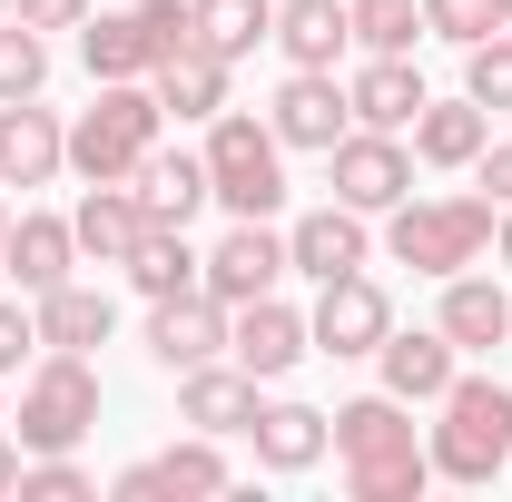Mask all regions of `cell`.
Segmentation results:
<instances>
[{
    "label": "cell",
    "instance_id": "603a6c76",
    "mask_svg": "<svg viewBox=\"0 0 512 502\" xmlns=\"http://www.w3.org/2000/svg\"><path fill=\"white\" fill-rule=\"evenodd\" d=\"M276 50H286V69H335L355 50L345 0H276Z\"/></svg>",
    "mask_w": 512,
    "mask_h": 502
},
{
    "label": "cell",
    "instance_id": "f1b7e54d",
    "mask_svg": "<svg viewBox=\"0 0 512 502\" xmlns=\"http://www.w3.org/2000/svg\"><path fill=\"white\" fill-rule=\"evenodd\" d=\"M188 10H197V50H217L227 69L256 60V40H276V0H188Z\"/></svg>",
    "mask_w": 512,
    "mask_h": 502
},
{
    "label": "cell",
    "instance_id": "7c38bea8",
    "mask_svg": "<svg viewBox=\"0 0 512 502\" xmlns=\"http://www.w3.org/2000/svg\"><path fill=\"white\" fill-rule=\"evenodd\" d=\"M237 483V463L217 453V434H188V443H168V453H148V463H128L109 493L119 502H158V493H227Z\"/></svg>",
    "mask_w": 512,
    "mask_h": 502
},
{
    "label": "cell",
    "instance_id": "277c9868",
    "mask_svg": "<svg viewBox=\"0 0 512 502\" xmlns=\"http://www.w3.org/2000/svg\"><path fill=\"white\" fill-rule=\"evenodd\" d=\"M158 128H168V109H158L148 79H99V99L69 128V168H79L89 188H109V178H128V168L158 148Z\"/></svg>",
    "mask_w": 512,
    "mask_h": 502
},
{
    "label": "cell",
    "instance_id": "f35d334b",
    "mask_svg": "<svg viewBox=\"0 0 512 502\" xmlns=\"http://www.w3.org/2000/svg\"><path fill=\"white\" fill-rule=\"evenodd\" d=\"M473 188L493 197V207H512V138H483V158H473Z\"/></svg>",
    "mask_w": 512,
    "mask_h": 502
},
{
    "label": "cell",
    "instance_id": "83f0119b",
    "mask_svg": "<svg viewBox=\"0 0 512 502\" xmlns=\"http://www.w3.org/2000/svg\"><path fill=\"white\" fill-rule=\"evenodd\" d=\"M79 60H89V79H148V30H138V10H89L79 20Z\"/></svg>",
    "mask_w": 512,
    "mask_h": 502
},
{
    "label": "cell",
    "instance_id": "7402d4cb",
    "mask_svg": "<svg viewBox=\"0 0 512 502\" xmlns=\"http://www.w3.org/2000/svg\"><path fill=\"white\" fill-rule=\"evenodd\" d=\"M247 443H256L266 473H316L325 443H335V414H316V404H256Z\"/></svg>",
    "mask_w": 512,
    "mask_h": 502
},
{
    "label": "cell",
    "instance_id": "e0dca14e",
    "mask_svg": "<svg viewBox=\"0 0 512 502\" xmlns=\"http://www.w3.org/2000/svg\"><path fill=\"white\" fill-rule=\"evenodd\" d=\"M69 237H79V256H89V266H128V256H138V237H148V207H138V188H128V178L89 188L79 207H69Z\"/></svg>",
    "mask_w": 512,
    "mask_h": 502
},
{
    "label": "cell",
    "instance_id": "30bf717a",
    "mask_svg": "<svg viewBox=\"0 0 512 502\" xmlns=\"http://www.w3.org/2000/svg\"><path fill=\"white\" fill-rule=\"evenodd\" d=\"M217 355H227V306H217L207 286L148 306V365H158V375H188V365H217Z\"/></svg>",
    "mask_w": 512,
    "mask_h": 502
},
{
    "label": "cell",
    "instance_id": "f6af8a7d",
    "mask_svg": "<svg viewBox=\"0 0 512 502\" xmlns=\"http://www.w3.org/2000/svg\"><path fill=\"white\" fill-rule=\"evenodd\" d=\"M0 20H10V0H0Z\"/></svg>",
    "mask_w": 512,
    "mask_h": 502
},
{
    "label": "cell",
    "instance_id": "d590c367",
    "mask_svg": "<svg viewBox=\"0 0 512 502\" xmlns=\"http://www.w3.org/2000/svg\"><path fill=\"white\" fill-rule=\"evenodd\" d=\"M89 493H99V483H89L69 453H30V463H20V502H89Z\"/></svg>",
    "mask_w": 512,
    "mask_h": 502
},
{
    "label": "cell",
    "instance_id": "d4e9b609",
    "mask_svg": "<svg viewBox=\"0 0 512 502\" xmlns=\"http://www.w3.org/2000/svg\"><path fill=\"white\" fill-rule=\"evenodd\" d=\"M434 325H444L463 355H483V345H512V296L493 286V276H473V266H463V276H444V315H434Z\"/></svg>",
    "mask_w": 512,
    "mask_h": 502
},
{
    "label": "cell",
    "instance_id": "60d3db41",
    "mask_svg": "<svg viewBox=\"0 0 512 502\" xmlns=\"http://www.w3.org/2000/svg\"><path fill=\"white\" fill-rule=\"evenodd\" d=\"M20 463H30V453H20V434H0V493H20Z\"/></svg>",
    "mask_w": 512,
    "mask_h": 502
},
{
    "label": "cell",
    "instance_id": "4dcf8cb0",
    "mask_svg": "<svg viewBox=\"0 0 512 502\" xmlns=\"http://www.w3.org/2000/svg\"><path fill=\"white\" fill-rule=\"evenodd\" d=\"M434 483V453H394V463H345V493L355 502H424Z\"/></svg>",
    "mask_w": 512,
    "mask_h": 502
},
{
    "label": "cell",
    "instance_id": "ffe728a7",
    "mask_svg": "<svg viewBox=\"0 0 512 502\" xmlns=\"http://www.w3.org/2000/svg\"><path fill=\"white\" fill-rule=\"evenodd\" d=\"M128 188L148 207V227H188L197 207H207V158H197V148H148V158L128 168Z\"/></svg>",
    "mask_w": 512,
    "mask_h": 502
},
{
    "label": "cell",
    "instance_id": "ba28073f",
    "mask_svg": "<svg viewBox=\"0 0 512 502\" xmlns=\"http://www.w3.org/2000/svg\"><path fill=\"white\" fill-rule=\"evenodd\" d=\"M276 276H296L286 266V237L266 227V217H237L217 247H207V266H197V286L217 296V306H247V296H276Z\"/></svg>",
    "mask_w": 512,
    "mask_h": 502
},
{
    "label": "cell",
    "instance_id": "d6a6232c",
    "mask_svg": "<svg viewBox=\"0 0 512 502\" xmlns=\"http://www.w3.org/2000/svg\"><path fill=\"white\" fill-rule=\"evenodd\" d=\"M40 79H50V40L30 20H0V109L10 99H40Z\"/></svg>",
    "mask_w": 512,
    "mask_h": 502
},
{
    "label": "cell",
    "instance_id": "bcb514c9",
    "mask_svg": "<svg viewBox=\"0 0 512 502\" xmlns=\"http://www.w3.org/2000/svg\"><path fill=\"white\" fill-rule=\"evenodd\" d=\"M0 384H10V375H0ZM0 424H10V414H0Z\"/></svg>",
    "mask_w": 512,
    "mask_h": 502
},
{
    "label": "cell",
    "instance_id": "d6986e66",
    "mask_svg": "<svg viewBox=\"0 0 512 502\" xmlns=\"http://www.w3.org/2000/svg\"><path fill=\"white\" fill-rule=\"evenodd\" d=\"M0 266H10V286H20V296H50V286H69V266H79L69 217L20 207V217H10V247H0Z\"/></svg>",
    "mask_w": 512,
    "mask_h": 502
},
{
    "label": "cell",
    "instance_id": "cb8c5ba5",
    "mask_svg": "<svg viewBox=\"0 0 512 502\" xmlns=\"http://www.w3.org/2000/svg\"><path fill=\"white\" fill-rule=\"evenodd\" d=\"M483 138H493V109L483 99H424L414 109V158L424 168H473Z\"/></svg>",
    "mask_w": 512,
    "mask_h": 502
},
{
    "label": "cell",
    "instance_id": "ab89813d",
    "mask_svg": "<svg viewBox=\"0 0 512 502\" xmlns=\"http://www.w3.org/2000/svg\"><path fill=\"white\" fill-rule=\"evenodd\" d=\"M10 20H30V30H79L89 0H10Z\"/></svg>",
    "mask_w": 512,
    "mask_h": 502
},
{
    "label": "cell",
    "instance_id": "7a4b0ae2",
    "mask_svg": "<svg viewBox=\"0 0 512 502\" xmlns=\"http://www.w3.org/2000/svg\"><path fill=\"white\" fill-rule=\"evenodd\" d=\"M197 158H207V197L227 217H276L286 207V138L256 119V109H217Z\"/></svg>",
    "mask_w": 512,
    "mask_h": 502
},
{
    "label": "cell",
    "instance_id": "1f68e13d",
    "mask_svg": "<svg viewBox=\"0 0 512 502\" xmlns=\"http://www.w3.org/2000/svg\"><path fill=\"white\" fill-rule=\"evenodd\" d=\"M355 50H414L424 40V0H345Z\"/></svg>",
    "mask_w": 512,
    "mask_h": 502
},
{
    "label": "cell",
    "instance_id": "3957f363",
    "mask_svg": "<svg viewBox=\"0 0 512 502\" xmlns=\"http://www.w3.org/2000/svg\"><path fill=\"white\" fill-rule=\"evenodd\" d=\"M493 247V197H404L384 207V256L414 276H463Z\"/></svg>",
    "mask_w": 512,
    "mask_h": 502
},
{
    "label": "cell",
    "instance_id": "44dd1931",
    "mask_svg": "<svg viewBox=\"0 0 512 502\" xmlns=\"http://www.w3.org/2000/svg\"><path fill=\"white\" fill-rule=\"evenodd\" d=\"M335 453H345V463L424 453V443H414V404H404V394H355V404H335Z\"/></svg>",
    "mask_w": 512,
    "mask_h": 502
},
{
    "label": "cell",
    "instance_id": "74e56055",
    "mask_svg": "<svg viewBox=\"0 0 512 502\" xmlns=\"http://www.w3.org/2000/svg\"><path fill=\"white\" fill-rule=\"evenodd\" d=\"M40 355V306L30 296H0V375H20Z\"/></svg>",
    "mask_w": 512,
    "mask_h": 502
},
{
    "label": "cell",
    "instance_id": "5bb4252c",
    "mask_svg": "<svg viewBox=\"0 0 512 502\" xmlns=\"http://www.w3.org/2000/svg\"><path fill=\"white\" fill-rule=\"evenodd\" d=\"M60 168H69V128H60V109L10 99V109H0V188H50Z\"/></svg>",
    "mask_w": 512,
    "mask_h": 502
},
{
    "label": "cell",
    "instance_id": "484cf974",
    "mask_svg": "<svg viewBox=\"0 0 512 502\" xmlns=\"http://www.w3.org/2000/svg\"><path fill=\"white\" fill-rule=\"evenodd\" d=\"M30 306H40V345H60V355H89V345L119 335V306H109L99 286H79V276L50 286V296H30Z\"/></svg>",
    "mask_w": 512,
    "mask_h": 502
},
{
    "label": "cell",
    "instance_id": "836d02e7",
    "mask_svg": "<svg viewBox=\"0 0 512 502\" xmlns=\"http://www.w3.org/2000/svg\"><path fill=\"white\" fill-rule=\"evenodd\" d=\"M463 99L512 109V30H493V40H473V50H463Z\"/></svg>",
    "mask_w": 512,
    "mask_h": 502
},
{
    "label": "cell",
    "instance_id": "9c48e42d",
    "mask_svg": "<svg viewBox=\"0 0 512 502\" xmlns=\"http://www.w3.org/2000/svg\"><path fill=\"white\" fill-rule=\"evenodd\" d=\"M227 355L256 384H276V375H296L316 355V335H306V315L286 306V296H247V306H227Z\"/></svg>",
    "mask_w": 512,
    "mask_h": 502
},
{
    "label": "cell",
    "instance_id": "4fadbf2b",
    "mask_svg": "<svg viewBox=\"0 0 512 502\" xmlns=\"http://www.w3.org/2000/svg\"><path fill=\"white\" fill-rule=\"evenodd\" d=\"M266 128H276L286 148H316V158H325V148H335V138L355 128V109H345V79H335V69H296V79L276 89Z\"/></svg>",
    "mask_w": 512,
    "mask_h": 502
},
{
    "label": "cell",
    "instance_id": "b9f144b4",
    "mask_svg": "<svg viewBox=\"0 0 512 502\" xmlns=\"http://www.w3.org/2000/svg\"><path fill=\"white\" fill-rule=\"evenodd\" d=\"M493 256L512 266V207H493Z\"/></svg>",
    "mask_w": 512,
    "mask_h": 502
},
{
    "label": "cell",
    "instance_id": "52a82bcc",
    "mask_svg": "<svg viewBox=\"0 0 512 502\" xmlns=\"http://www.w3.org/2000/svg\"><path fill=\"white\" fill-rule=\"evenodd\" d=\"M306 335H316V355H375L384 335H394V296H384L375 276L355 266V276H335V286H316V315H306Z\"/></svg>",
    "mask_w": 512,
    "mask_h": 502
},
{
    "label": "cell",
    "instance_id": "e575fe53",
    "mask_svg": "<svg viewBox=\"0 0 512 502\" xmlns=\"http://www.w3.org/2000/svg\"><path fill=\"white\" fill-rule=\"evenodd\" d=\"M424 30L453 40V50H473V40H493V30H503V0H424Z\"/></svg>",
    "mask_w": 512,
    "mask_h": 502
},
{
    "label": "cell",
    "instance_id": "7bdbcfd3",
    "mask_svg": "<svg viewBox=\"0 0 512 502\" xmlns=\"http://www.w3.org/2000/svg\"><path fill=\"white\" fill-rule=\"evenodd\" d=\"M0 247H10V207H0Z\"/></svg>",
    "mask_w": 512,
    "mask_h": 502
},
{
    "label": "cell",
    "instance_id": "ac0fdd59",
    "mask_svg": "<svg viewBox=\"0 0 512 502\" xmlns=\"http://www.w3.org/2000/svg\"><path fill=\"white\" fill-rule=\"evenodd\" d=\"M178 424H188V434H247L256 424V375L247 365H188V375H178Z\"/></svg>",
    "mask_w": 512,
    "mask_h": 502
},
{
    "label": "cell",
    "instance_id": "2e32d148",
    "mask_svg": "<svg viewBox=\"0 0 512 502\" xmlns=\"http://www.w3.org/2000/svg\"><path fill=\"white\" fill-rule=\"evenodd\" d=\"M375 365H384V394H404V404H434V394L463 375V345H453L444 325H414V335L394 325V335L375 345Z\"/></svg>",
    "mask_w": 512,
    "mask_h": 502
},
{
    "label": "cell",
    "instance_id": "4316f807",
    "mask_svg": "<svg viewBox=\"0 0 512 502\" xmlns=\"http://www.w3.org/2000/svg\"><path fill=\"white\" fill-rule=\"evenodd\" d=\"M148 89H158V109H168V119H217V109H227V60H217V50H178V60H158L148 69Z\"/></svg>",
    "mask_w": 512,
    "mask_h": 502
},
{
    "label": "cell",
    "instance_id": "8fae6325",
    "mask_svg": "<svg viewBox=\"0 0 512 502\" xmlns=\"http://www.w3.org/2000/svg\"><path fill=\"white\" fill-rule=\"evenodd\" d=\"M365 256H375V237H365V207H345V197H335V207H306V217L286 227V266H296V276H316V286L355 276Z\"/></svg>",
    "mask_w": 512,
    "mask_h": 502
},
{
    "label": "cell",
    "instance_id": "9a60e30c",
    "mask_svg": "<svg viewBox=\"0 0 512 502\" xmlns=\"http://www.w3.org/2000/svg\"><path fill=\"white\" fill-rule=\"evenodd\" d=\"M434 89L414 79V50H365V69L345 79V109H355V128H414V109H424Z\"/></svg>",
    "mask_w": 512,
    "mask_h": 502
},
{
    "label": "cell",
    "instance_id": "6da1fadb",
    "mask_svg": "<svg viewBox=\"0 0 512 502\" xmlns=\"http://www.w3.org/2000/svg\"><path fill=\"white\" fill-rule=\"evenodd\" d=\"M434 473L444 483H493L512 463V384H493V375H453L444 394H434Z\"/></svg>",
    "mask_w": 512,
    "mask_h": 502
},
{
    "label": "cell",
    "instance_id": "8992f818",
    "mask_svg": "<svg viewBox=\"0 0 512 502\" xmlns=\"http://www.w3.org/2000/svg\"><path fill=\"white\" fill-rule=\"evenodd\" d=\"M325 178H335L345 207L384 217V207H404V197H414V148H404L394 128H345V138L325 148Z\"/></svg>",
    "mask_w": 512,
    "mask_h": 502
},
{
    "label": "cell",
    "instance_id": "f546056e",
    "mask_svg": "<svg viewBox=\"0 0 512 502\" xmlns=\"http://www.w3.org/2000/svg\"><path fill=\"white\" fill-rule=\"evenodd\" d=\"M197 266H207V256L188 247V227H148V237H138V256H128L119 276L138 286V296H148V306H158V296H188V286H197Z\"/></svg>",
    "mask_w": 512,
    "mask_h": 502
},
{
    "label": "cell",
    "instance_id": "8d00e7d4",
    "mask_svg": "<svg viewBox=\"0 0 512 502\" xmlns=\"http://www.w3.org/2000/svg\"><path fill=\"white\" fill-rule=\"evenodd\" d=\"M138 30H148V60L197 50V10H188V0H138Z\"/></svg>",
    "mask_w": 512,
    "mask_h": 502
},
{
    "label": "cell",
    "instance_id": "ee69618b",
    "mask_svg": "<svg viewBox=\"0 0 512 502\" xmlns=\"http://www.w3.org/2000/svg\"><path fill=\"white\" fill-rule=\"evenodd\" d=\"M503 30H512V0H503Z\"/></svg>",
    "mask_w": 512,
    "mask_h": 502
},
{
    "label": "cell",
    "instance_id": "5b68a950",
    "mask_svg": "<svg viewBox=\"0 0 512 502\" xmlns=\"http://www.w3.org/2000/svg\"><path fill=\"white\" fill-rule=\"evenodd\" d=\"M89 424H99V375H89V355L40 345V365L20 375V414H10L20 453H69Z\"/></svg>",
    "mask_w": 512,
    "mask_h": 502
}]
</instances>
